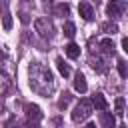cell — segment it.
Listing matches in <instances>:
<instances>
[{
  "label": "cell",
  "instance_id": "cell-8",
  "mask_svg": "<svg viewBox=\"0 0 128 128\" xmlns=\"http://www.w3.org/2000/svg\"><path fill=\"white\" fill-rule=\"evenodd\" d=\"M90 66L96 70V72H106L108 70V66H106V60L104 58H100V56H90Z\"/></svg>",
  "mask_w": 128,
  "mask_h": 128
},
{
  "label": "cell",
  "instance_id": "cell-3",
  "mask_svg": "<svg viewBox=\"0 0 128 128\" xmlns=\"http://www.w3.org/2000/svg\"><path fill=\"white\" fill-rule=\"evenodd\" d=\"M34 28H36V32H38L42 38H50L52 32H54V26H52V22H50L48 18H38V20L34 22Z\"/></svg>",
  "mask_w": 128,
  "mask_h": 128
},
{
  "label": "cell",
  "instance_id": "cell-6",
  "mask_svg": "<svg viewBox=\"0 0 128 128\" xmlns=\"http://www.w3.org/2000/svg\"><path fill=\"white\" fill-rule=\"evenodd\" d=\"M124 8H126V2H108V4H106L108 16H120Z\"/></svg>",
  "mask_w": 128,
  "mask_h": 128
},
{
  "label": "cell",
  "instance_id": "cell-14",
  "mask_svg": "<svg viewBox=\"0 0 128 128\" xmlns=\"http://www.w3.org/2000/svg\"><path fill=\"white\" fill-rule=\"evenodd\" d=\"M62 30H64V34H66L68 38H74V34H76V26H74L72 22H64Z\"/></svg>",
  "mask_w": 128,
  "mask_h": 128
},
{
  "label": "cell",
  "instance_id": "cell-5",
  "mask_svg": "<svg viewBox=\"0 0 128 128\" xmlns=\"http://www.w3.org/2000/svg\"><path fill=\"white\" fill-rule=\"evenodd\" d=\"M78 12H80V16L84 18V20H94V8H92V4H88V2H80L78 4Z\"/></svg>",
  "mask_w": 128,
  "mask_h": 128
},
{
  "label": "cell",
  "instance_id": "cell-20",
  "mask_svg": "<svg viewBox=\"0 0 128 128\" xmlns=\"http://www.w3.org/2000/svg\"><path fill=\"white\" fill-rule=\"evenodd\" d=\"M118 74L122 76V78H126V74H128V68H126V60H118Z\"/></svg>",
  "mask_w": 128,
  "mask_h": 128
},
{
  "label": "cell",
  "instance_id": "cell-23",
  "mask_svg": "<svg viewBox=\"0 0 128 128\" xmlns=\"http://www.w3.org/2000/svg\"><path fill=\"white\" fill-rule=\"evenodd\" d=\"M86 128H96V126H94V124H88V126H86Z\"/></svg>",
  "mask_w": 128,
  "mask_h": 128
},
{
  "label": "cell",
  "instance_id": "cell-12",
  "mask_svg": "<svg viewBox=\"0 0 128 128\" xmlns=\"http://www.w3.org/2000/svg\"><path fill=\"white\" fill-rule=\"evenodd\" d=\"M100 50H102V54H114V42H112V38H102L100 40Z\"/></svg>",
  "mask_w": 128,
  "mask_h": 128
},
{
  "label": "cell",
  "instance_id": "cell-22",
  "mask_svg": "<svg viewBox=\"0 0 128 128\" xmlns=\"http://www.w3.org/2000/svg\"><path fill=\"white\" fill-rule=\"evenodd\" d=\"M122 50L128 52V38H122Z\"/></svg>",
  "mask_w": 128,
  "mask_h": 128
},
{
  "label": "cell",
  "instance_id": "cell-7",
  "mask_svg": "<svg viewBox=\"0 0 128 128\" xmlns=\"http://www.w3.org/2000/svg\"><path fill=\"white\" fill-rule=\"evenodd\" d=\"M92 108L96 106V110H106L108 108V102H106V98H104V94L102 92H96L94 96H92Z\"/></svg>",
  "mask_w": 128,
  "mask_h": 128
},
{
  "label": "cell",
  "instance_id": "cell-16",
  "mask_svg": "<svg viewBox=\"0 0 128 128\" xmlns=\"http://www.w3.org/2000/svg\"><path fill=\"white\" fill-rule=\"evenodd\" d=\"M8 86H10V80H8V76H6L4 72H0V94H4V92L8 90Z\"/></svg>",
  "mask_w": 128,
  "mask_h": 128
},
{
  "label": "cell",
  "instance_id": "cell-10",
  "mask_svg": "<svg viewBox=\"0 0 128 128\" xmlns=\"http://www.w3.org/2000/svg\"><path fill=\"white\" fill-rule=\"evenodd\" d=\"M100 122L104 128H116V118L112 112H102L100 114Z\"/></svg>",
  "mask_w": 128,
  "mask_h": 128
},
{
  "label": "cell",
  "instance_id": "cell-13",
  "mask_svg": "<svg viewBox=\"0 0 128 128\" xmlns=\"http://www.w3.org/2000/svg\"><path fill=\"white\" fill-rule=\"evenodd\" d=\"M66 56H68V58H72V60H76V58L80 56V46H78V44H74V42H70V44L66 46Z\"/></svg>",
  "mask_w": 128,
  "mask_h": 128
},
{
  "label": "cell",
  "instance_id": "cell-15",
  "mask_svg": "<svg viewBox=\"0 0 128 128\" xmlns=\"http://www.w3.org/2000/svg\"><path fill=\"white\" fill-rule=\"evenodd\" d=\"M56 66H58V70H60V74L66 78V76H70V68H68V64H64V60L62 58H58L56 60Z\"/></svg>",
  "mask_w": 128,
  "mask_h": 128
},
{
  "label": "cell",
  "instance_id": "cell-4",
  "mask_svg": "<svg viewBox=\"0 0 128 128\" xmlns=\"http://www.w3.org/2000/svg\"><path fill=\"white\" fill-rule=\"evenodd\" d=\"M26 116H28V124H36L42 120V110L36 104H28L26 106Z\"/></svg>",
  "mask_w": 128,
  "mask_h": 128
},
{
  "label": "cell",
  "instance_id": "cell-21",
  "mask_svg": "<svg viewBox=\"0 0 128 128\" xmlns=\"http://www.w3.org/2000/svg\"><path fill=\"white\" fill-rule=\"evenodd\" d=\"M102 30H108V32L116 34V32H118V26H116V24H102Z\"/></svg>",
  "mask_w": 128,
  "mask_h": 128
},
{
  "label": "cell",
  "instance_id": "cell-18",
  "mask_svg": "<svg viewBox=\"0 0 128 128\" xmlns=\"http://www.w3.org/2000/svg\"><path fill=\"white\" fill-rule=\"evenodd\" d=\"M114 106H116V116H124V98H116Z\"/></svg>",
  "mask_w": 128,
  "mask_h": 128
},
{
  "label": "cell",
  "instance_id": "cell-24",
  "mask_svg": "<svg viewBox=\"0 0 128 128\" xmlns=\"http://www.w3.org/2000/svg\"><path fill=\"white\" fill-rule=\"evenodd\" d=\"M120 128H126V126H120Z\"/></svg>",
  "mask_w": 128,
  "mask_h": 128
},
{
  "label": "cell",
  "instance_id": "cell-17",
  "mask_svg": "<svg viewBox=\"0 0 128 128\" xmlns=\"http://www.w3.org/2000/svg\"><path fill=\"white\" fill-rule=\"evenodd\" d=\"M70 100H72V94H70V92H64V94H62V98L58 100V108H66Z\"/></svg>",
  "mask_w": 128,
  "mask_h": 128
},
{
  "label": "cell",
  "instance_id": "cell-1",
  "mask_svg": "<svg viewBox=\"0 0 128 128\" xmlns=\"http://www.w3.org/2000/svg\"><path fill=\"white\" fill-rule=\"evenodd\" d=\"M28 82H30V88L36 94H40V96H48L54 90V76L40 62H32L30 64V68H28Z\"/></svg>",
  "mask_w": 128,
  "mask_h": 128
},
{
  "label": "cell",
  "instance_id": "cell-2",
  "mask_svg": "<svg viewBox=\"0 0 128 128\" xmlns=\"http://www.w3.org/2000/svg\"><path fill=\"white\" fill-rule=\"evenodd\" d=\"M90 114H92V104H90V100L82 98V100L74 106V110H72V120L78 124V122H84Z\"/></svg>",
  "mask_w": 128,
  "mask_h": 128
},
{
  "label": "cell",
  "instance_id": "cell-11",
  "mask_svg": "<svg viewBox=\"0 0 128 128\" xmlns=\"http://www.w3.org/2000/svg\"><path fill=\"white\" fill-rule=\"evenodd\" d=\"M74 88H76L80 94H84V92L88 90V84H86V78H84V74H82V72H78V74H76V78H74Z\"/></svg>",
  "mask_w": 128,
  "mask_h": 128
},
{
  "label": "cell",
  "instance_id": "cell-19",
  "mask_svg": "<svg viewBox=\"0 0 128 128\" xmlns=\"http://www.w3.org/2000/svg\"><path fill=\"white\" fill-rule=\"evenodd\" d=\"M54 12H56V14H60V16H64V14H68V12H70V6H68V4H56Z\"/></svg>",
  "mask_w": 128,
  "mask_h": 128
},
{
  "label": "cell",
  "instance_id": "cell-9",
  "mask_svg": "<svg viewBox=\"0 0 128 128\" xmlns=\"http://www.w3.org/2000/svg\"><path fill=\"white\" fill-rule=\"evenodd\" d=\"M0 10H2V24H4V30H10V28H12V16H10V12H8L6 2L0 4Z\"/></svg>",
  "mask_w": 128,
  "mask_h": 128
}]
</instances>
